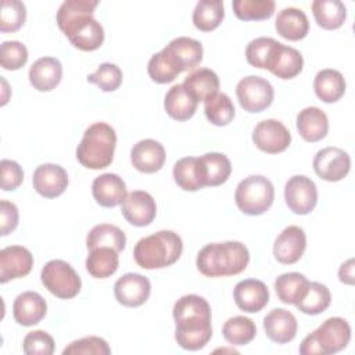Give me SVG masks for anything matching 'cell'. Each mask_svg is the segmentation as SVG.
Returning <instances> with one entry per match:
<instances>
[{"mask_svg": "<svg viewBox=\"0 0 355 355\" xmlns=\"http://www.w3.org/2000/svg\"><path fill=\"white\" fill-rule=\"evenodd\" d=\"M1 182L0 186L4 191H12L18 189L24 180V171L21 165L12 159H1Z\"/></svg>", "mask_w": 355, "mask_h": 355, "instance_id": "cell-50", "label": "cell"}, {"mask_svg": "<svg viewBox=\"0 0 355 355\" xmlns=\"http://www.w3.org/2000/svg\"><path fill=\"white\" fill-rule=\"evenodd\" d=\"M123 75L116 64L103 62L96 72L87 75V82L97 85L103 92H115L122 83Z\"/></svg>", "mask_w": 355, "mask_h": 355, "instance_id": "cell-45", "label": "cell"}, {"mask_svg": "<svg viewBox=\"0 0 355 355\" xmlns=\"http://www.w3.org/2000/svg\"><path fill=\"white\" fill-rule=\"evenodd\" d=\"M233 298L241 311L255 313L268 305L269 290L266 284L258 279H245L234 286Z\"/></svg>", "mask_w": 355, "mask_h": 355, "instance_id": "cell-18", "label": "cell"}, {"mask_svg": "<svg viewBox=\"0 0 355 355\" xmlns=\"http://www.w3.org/2000/svg\"><path fill=\"white\" fill-rule=\"evenodd\" d=\"M183 241L172 230H159L140 239L133 248L135 262L143 269H162L173 265L182 255Z\"/></svg>", "mask_w": 355, "mask_h": 355, "instance_id": "cell-3", "label": "cell"}, {"mask_svg": "<svg viewBox=\"0 0 355 355\" xmlns=\"http://www.w3.org/2000/svg\"><path fill=\"white\" fill-rule=\"evenodd\" d=\"M110 355L111 348L108 347L107 341L101 337L89 336L72 341L68 347L62 349V355Z\"/></svg>", "mask_w": 355, "mask_h": 355, "instance_id": "cell-47", "label": "cell"}, {"mask_svg": "<svg viewBox=\"0 0 355 355\" xmlns=\"http://www.w3.org/2000/svg\"><path fill=\"white\" fill-rule=\"evenodd\" d=\"M165 158L164 146L153 139L140 140L130 150L132 165L143 173L158 172L164 166Z\"/></svg>", "mask_w": 355, "mask_h": 355, "instance_id": "cell-19", "label": "cell"}, {"mask_svg": "<svg viewBox=\"0 0 355 355\" xmlns=\"http://www.w3.org/2000/svg\"><path fill=\"white\" fill-rule=\"evenodd\" d=\"M47 313L46 300L36 291H25L17 295L12 304V316L21 326H33Z\"/></svg>", "mask_w": 355, "mask_h": 355, "instance_id": "cell-21", "label": "cell"}, {"mask_svg": "<svg viewBox=\"0 0 355 355\" xmlns=\"http://www.w3.org/2000/svg\"><path fill=\"white\" fill-rule=\"evenodd\" d=\"M284 200L288 209L297 215L312 212L318 202L315 182L305 175L291 176L284 186Z\"/></svg>", "mask_w": 355, "mask_h": 355, "instance_id": "cell-10", "label": "cell"}, {"mask_svg": "<svg viewBox=\"0 0 355 355\" xmlns=\"http://www.w3.org/2000/svg\"><path fill=\"white\" fill-rule=\"evenodd\" d=\"M28 61V49L18 40H7L0 46V65L7 71H17Z\"/></svg>", "mask_w": 355, "mask_h": 355, "instance_id": "cell-46", "label": "cell"}, {"mask_svg": "<svg viewBox=\"0 0 355 355\" xmlns=\"http://www.w3.org/2000/svg\"><path fill=\"white\" fill-rule=\"evenodd\" d=\"M330 302H331L330 290L319 282H309L306 293L304 294L301 301L295 304V306L302 313L319 315L329 308Z\"/></svg>", "mask_w": 355, "mask_h": 355, "instance_id": "cell-38", "label": "cell"}, {"mask_svg": "<svg viewBox=\"0 0 355 355\" xmlns=\"http://www.w3.org/2000/svg\"><path fill=\"white\" fill-rule=\"evenodd\" d=\"M26 19V7L19 0H3L0 12V31L15 32L18 31Z\"/></svg>", "mask_w": 355, "mask_h": 355, "instance_id": "cell-44", "label": "cell"}, {"mask_svg": "<svg viewBox=\"0 0 355 355\" xmlns=\"http://www.w3.org/2000/svg\"><path fill=\"white\" fill-rule=\"evenodd\" d=\"M275 200L272 182L262 175H251L243 179L234 191L237 208L245 215H261L266 212Z\"/></svg>", "mask_w": 355, "mask_h": 355, "instance_id": "cell-6", "label": "cell"}, {"mask_svg": "<svg viewBox=\"0 0 355 355\" xmlns=\"http://www.w3.org/2000/svg\"><path fill=\"white\" fill-rule=\"evenodd\" d=\"M33 266V255L22 245H8L0 251V283L26 276Z\"/></svg>", "mask_w": 355, "mask_h": 355, "instance_id": "cell-17", "label": "cell"}, {"mask_svg": "<svg viewBox=\"0 0 355 355\" xmlns=\"http://www.w3.org/2000/svg\"><path fill=\"white\" fill-rule=\"evenodd\" d=\"M275 28L282 37L297 42L308 35L309 21L301 8L286 7L279 11L275 21Z\"/></svg>", "mask_w": 355, "mask_h": 355, "instance_id": "cell-26", "label": "cell"}, {"mask_svg": "<svg viewBox=\"0 0 355 355\" xmlns=\"http://www.w3.org/2000/svg\"><path fill=\"white\" fill-rule=\"evenodd\" d=\"M123 218L133 226H148L157 215V204L153 196L143 190H135L126 194L121 204Z\"/></svg>", "mask_w": 355, "mask_h": 355, "instance_id": "cell-13", "label": "cell"}, {"mask_svg": "<svg viewBox=\"0 0 355 355\" xmlns=\"http://www.w3.org/2000/svg\"><path fill=\"white\" fill-rule=\"evenodd\" d=\"M250 262L248 248L240 241L211 243L202 247L196 259L197 269L207 277L241 273Z\"/></svg>", "mask_w": 355, "mask_h": 355, "instance_id": "cell-2", "label": "cell"}, {"mask_svg": "<svg viewBox=\"0 0 355 355\" xmlns=\"http://www.w3.org/2000/svg\"><path fill=\"white\" fill-rule=\"evenodd\" d=\"M126 244V236L122 229L110 223H100L92 227L86 237L87 250L98 248V247H110L116 252L123 251Z\"/></svg>", "mask_w": 355, "mask_h": 355, "instance_id": "cell-35", "label": "cell"}, {"mask_svg": "<svg viewBox=\"0 0 355 355\" xmlns=\"http://www.w3.org/2000/svg\"><path fill=\"white\" fill-rule=\"evenodd\" d=\"M338 279L341 283L354 284V259L349 258L347 262L341 263L338 269Z\"/></svg>", "mask_w": 355, "mask_h": 355, "instance_id": "cell-52", "label": "cell"}, {"mask_svg": "<svg viewBox=\"0 0 355 355\" xmlns=\"http://www.w3.org/2000/svg\"><path fill=\"white\" fill-rule=\"evenodd\" d=\"M236 96L240 107L247 112H262L270 107L273 101V86L269 80L261 76L248 75L239 80Z\"/></svg>", "mask_w": 355, "mask_h": 355, "instance_id": "cell-9", "label": "cell"}, {"mask_svg": "<svg viewBox=\"0 0 355 355\" xmlns=\"http://www.w3.org/2000/svg\"><path fill=\"white\" fill-rule=\"evenodd\" d=\"M315 173L326 182H338L344 179L351 169V158L347 151L338 147H324L313 158Z\"/></svg>", "mask_w": 355, "mask_h": 355, "instance_id": "cell-11", "label": "cell"}, {"mask_svg": "<svg viewBox=\"0 0 355 355\" xmlns=\"http://www.w3.org/2000/svg\"><path fill=\"white\" fill-rule=\"evenodd\" d=\"M306 248V236L302 227L291 225L282 230L273 244V255L283 265H293L301 259Z\"/></svg>", "mask_w": 355, "mask_h": 355, "instance_id": "cell-15", "label": "cell"}, {"mask_svg": "<svg viewBox=\"0 0 355 355\" xmlns=\"http://www.w3.org/2000/svg\"><path fill=\"white\" fill-rule=\"evenodd\" d=\"M302 67V54L297 49L286 46L279 42L268 69L280 79H293L297 75H300Z\"/></svg>", "mask_w": 355, "mask_h": 355, "instance_id": "cell-27", "label": "cell"}, {"mask_svg": "<svg viewBox=\"0 0 355 355\" xmlns=\"http://www.w3.org/2000/svg\"><path fill=\"white\" fill-rule=\"evenodd\" d=\"M232 7L241 21H262L273 15L276 4L273 0H234Z\"/></svg>", "mask_w": 355, "mask_h": 355, "instance_id": "cell-42", "label": "cell"}, {"mask_svg": "<svg viewBox=\"0 0 355 355\" xmlns=\"http://www.w3.org/2000/svg\"><path fill=\"white\" fill-rule=\"evenodd\" d=\"M183 87L197 100L207 101L219 90V78L209 68H200L189 73L183 80Z\"/></svg>", "mask_w": 355, "mask_h": 355, "instance_id": "cell-29", "label": "cell"}, {"mask_svg": "<svg viewBox=\"0 0 355 355\" xmlns=\"http://www.w3.org/2000/svg\"><path fill=\"white\" fill-rule=\"evenodd\" d=\"M151 293L150 280L140 273H125L114 284V295L116 301L129 308L143 305Z\"/></svg>", "mask_w": 355, "mask_h": 355, "instance_id": "cell-14", "label": "cell"}, {"mask_svg": "<svg viewBox=\"0 0 355 355\" xmlns=\"http://www.w3.org/2000/svg\"><path fill=\"white\" fill-rule=\"evenodd\" d=\"M175 183L186 191H197L207 186L205 168L200 157H184L173 165Z\"/></svg>", "mask_w": 355, "mask_h": 355, "instance_id": "cell-23", "label": "cell"}, {"mask_svg": "<svg viewBox=\"0 0 355 355\" xmlns=\"http://www.w3.org/2000/svg\"><path fill=\"white\" fill-rule=\"evenodd\" d=\"M175 319V340L189 351L204 348L212 337L211 306L197 294L180 297L172 309Z\"/></svg>", "mask_w": 355, "mask_h": 355, "instance_id": "cell-1", "label": "cell"}, {"mask_svg": "<svg viewBox=\"0 0 355 355\" xmlns=\"http://www.w3.org/2000/svg\"><path fill=\"white\" fill-rule=\"evenodd\" d=\"M297 329L295 316L284 308H275L263 318V330L268 338L277 344H286L294 340Z\"/></svg>", "mask_w": 355, "mask_h": 355, "instance_id": "cell-22", "label": "cell"}, {"mask_svg": "<svg viewBox=\"0 0 355 355\" xmlns=\"http://www.w3.org/2000/svg\"><path fill=\"white\" fill-rule=\"evenodd\" d=\"M165 47L173 54L183 72L194 69L202 61V44L193 37H176L171 40Z\"/></svg>", "mask_w": 355, "mask_h": 355, "instance_id": "cell-30", "label": "cell"}, {"mask_svg": "<svg viewBox=\"0 0 355 355\" xmlns=\"http://www.w3.org/2000/svg\"><path fill=\"white\" fill-rule=\"evenodd\" d=\"M311 7L316 24L327 31L338 29L347 18V7L340 0H315Z\"/></svg>", "mask_w": 355, "mask_h": 355, "instance_id": "cell-32", "label": "cell"}, {"mask_svg": "<svg viewBox=\"0 0 355 355\" xmlns=\"http://www.w3.org/2000/svg\"><path fill=\"white\" fill-rule=\"evenodd\" d=\"M309 280L298 272H288L280 275L275 280V290L277 294V298L283 304H293L301 301L304 294L306 293Z\"/></svg>", "mask_w": 355, "mask_h": 355, "instance_id": "cell-36", "label": "cell"}, {"mask_svg": "<svg viewBox=\"0 0 355 355\" xmlns=\"http://www.w3.org/2000/svg\"><path fill=\"white\" fill-rule=\"evenodd\" d=\"M115 146V129L105 122H96L85 130L76 148V159L87 169H104L114 159Z\"/></svg>", "mask_w": 355, "mask_h": 355, "instance_id": "cell-4", "label": "cell"}, {"mask_svg": "<svg viewBox=\"0 0 355 355\" xmlns=\"http://www.w3.org/2000/svg\"><path fill=\"white\" fill-rule=\"evenodd\" d=\"M97 6H98L97 0H67V1H64L57 11L58 28L80 14H94V8Z\"/></svg>", "mask_w": 355, "mask_h": 355, "instance_id": "cell-49", "label": "cell"}, {"mask_svg": "<svg viewBox=\"0 0 355 355\" xmlns=\"http://www.w3.org/2000/svg\"><path fill=\"white\" fill-rule=\"evenodd\" d=\"M222 334L232 345H245L255 338L257 326L247 316H233L225 322Z\"/></svg>", "mask_w": 355, "mask_h": 355, "instance_id": "cell-39", "label": "cell"}, {"mask_svg": "<svg viewBox=\"0 0 355 355\" xmlns=\"http://www.w3.org/2000/svg\"><path fill=\"white\" fill-rule=\"evenodd\" d=\"M19 214L18 208L14 202L1 200L0 201V234L7 236L8 233L14 232L18 226Z\"/></svg>", "mask_w": 355, "mask_h": 355, "instance_id": "cell-51", "label": "cell"}, {"mask_svg": "<svg viewBox=\"0 0 355 355\" xmlns=\"http://www.w3.org/2000/svg\"><path fill=\"white\" fill-rule=\"evenodd\" d=\"M147 72L151 80L157 83H169L183 71L173 54L164 47L161 51L151 55L147 64Z\"/></svg>", "mask_w": 355, "mask_h": 355, "instance_id": "cell-34", "label": "cell"}, {"mask_svg": "<svg viewBox=\"0 0 355 355\" xmlns=\"http://www.w3.org/2000/svg\"><path fill=\"white\" fill-rule=\"evenodd\" d=\"M60 29L65 33L71 44L82 51L97 50L104 42V29L93 18V14H80L65 22Z\"/></svg>", "mask_w": 355, "mask_h": 355, "instance_id": "cell-8", "label": "cell"}, {"mask_svg": "<svg viewBox=\"0 0 355 355\" xmlns=\"http://www.w3.org/2000/svg\"><path fill=\"white\" fill-rule=\"evenodd\" d=\"M22 349L26 355H51L54 352V340L44 330H33L25 336Z\"/></svg>", "mask_w": 355, "mask_h": 355, "instance_id": "cell-48", "label": "cell"}, {"mask_svg": "<svg viewBox=\"0 0 355 355\" xmlns=\"http://www.w3.org/2000/svg\"><path fill=\"white\" fill-rule=\"evenodd\" d=\"M92 194L96 202L105 208L121 205L126 197V184L116 173H103L93 180Z\"/></svg>", "mask_w": 355, "mask_h": 355, "instance_id": "cell-20", "label": "cell"}, {"mask_svg": "<svg viewBox=\"0 0 355 355\" xmlns=\"http://www.w3.org/2000/svg\"><path fill=\"white\" fill-rule=\"evenodd\" d=\"M315 94L324 103H336L345 93V79L337 69L326 68L316 73L313 80Z\"/></svg>", "mask_w": 355, "mask_h": 355, "instance_id": "cell-31", "label": "cell"}, {"mask_svg": "<svg viewBox=\"0 0 355 355\" xmlns=\"http://www.w3.org/2000/svg\"><path fill=\"white\" fill-rule=\"evenodd\" d=\"M204 112L207 119L215 126L229 125L236 115L234 105L230 97L219 92L205 101Z\"/></svg>", "mask_w": 355, "mask_h": 355, "instance_id": "cell-40", "label": "cell"}, {"mask_svg": "<svg viewBox=\"0 0 355 355\" xmlns=\"http://www.w3.org/2000/svg\"><path fill=\"white\" fill-rule=\"evenodd\" d=\"M252 141L261 151L266 154H277L290 146L291 133L280 121L263 119L255 125Z\"/></svg>", "mask_w": 355, "mask_h": 355, "instance_id": "cell-12", "label": "cell"}, {"mask_svg": "<svg viewBox=\"0 0 355 355\" xmlns=\"http://www.w3.org/2000/svg\"><path fill=\"white\" fill-rule=\"evenodd\" d=\"M68 173L57 164L39 165L32 178L33 189L46 198H55L61 196L68 187Z\"/></svg>", "mask_w": 355, "mask_h": 355, "instance_id": "cell-16", "label": "cell"}, {"mask_svg": "<svg viewBox=\"0 0 355 355\" xmlns=\"http://www.w3.org/2000/svg\"><path fill=\"white\" fill-rule=\"evenodd\" d=\"M198 101L183 87L182 83L173 85L165 94L164 107L166 114L176 121L190 119L197 110Z\"/></svg>", "mask_w": 355, "mask_h": 355, "instance_id": "cell-28", "label": "cell"}, {"mask_svg": "<svg viewBox=\"0 0 355 355\" xmlns=\"http://www.w3.org/2000/svg\"><path fill=\"white\" fill-rule=\"evenodd\" d=\"M225 18V7L220 0H201L193 11V24L202 32L216 29Z\"/></svg>", "mask_w": 355, "mask_h": 355, "instance_id": "cell-37", "label": "cell"}, {"mask_svg": "<svg viewBox=\"0 0 355 355\" xmlns=\"http://www.w3.org/2000/svg\"><path fill=\"white\" fill-rule=\"evenodd\" d=\"M28 76L33 89L50 92L61 82L62 65L55 57H42L32 64Z\"/></svg>", "mask_w": 355, "mask_h": 355, "instance_id": "cell-24", "label": "cell"}, {"mask_svg": "<svg viewBox=\"0 0 355 355\" xmlns=\"http://www.w3.org/2000/svg\"><path fill=\"white\" fill-rule=\"evenodd\" d=\"M351 340L349 323L338 316L326 319L300 344L301 355H330L344 349Z\"/></svg>", "mask_w": 355, "mask_h": 355, "instance_id": "cell-5", "label": "cell"}, {"mask_svg": "<svg viewBox=\"0 0 355 355\" xmlns=\"http://www.w3.org/2000/svg\"><path fill=\"white\" fill-rule=\"evenodd\" d=\"M297 130L309 143H316L326 137L329 132L327 115L319 107H306L297 115Z\"/></svg>", "mask_w": 355, "mask_h": 355, "instance_id": "cell-25", "label": "cell"}, {"mask_svg": "<svg viewBox=\"0 0 355 355\" xmlns=\"http://www.w3.org/2000/svg\"><path fill=\"white\" fill-rule=\"evenodd\" d=\"M40 280L53 295L61 300L76 297L82 287L79 275L68 262L62 259L49 261L40 272Z\"/></svg>", "mask_w": 355, "mask_h": 355, "instance_id": "cell-7", "label": "cell"}, {"mask_svg": "<svg viewBox=\"0 0 355 355\" xmlns=\"http://www.w3.org/2000/svg\"><path fill=\"white\" fill-rule=\"evenodd\" d=\"M277 44H279L277 40L272 37H265V36L251 40L245 49V58L248 64L255 68L268 69Z\"/></svg>", "mask_w": 355, "mask_h": 355, "instance_id": "cell-43", "label": "cell"}, {"mask_svg": "<svg viewBox=\"0 0 355 355\" xmlns=\"http://www.w3.org/2000/svg\"><path fill=\"white\" fill-rule=\"evenodd\" d=\"M207 175V186L215 187L223 184L230 173H232V164L230 159L222 153H207L200 157Z\"/></svg>", "mask_w": 355, "mask_h": 355, "instance_id": "cell-41", "label": "cell"}, {"mask_svg": "<svg viewBox=\"0 0 355 355\" xmlns=\"http://www.w3.org/2000/svg\"><path fill=\"white\" fill-rule=\"evenodd\" d=\"M119 252L110 247H98L89 250L86 258V270L96 279L112 276L119 266Z\"/></svg>", "mask_w": 355, "mask_h": 355, "instance_id": "cell-33", "label": "cell"}]
</instances>
